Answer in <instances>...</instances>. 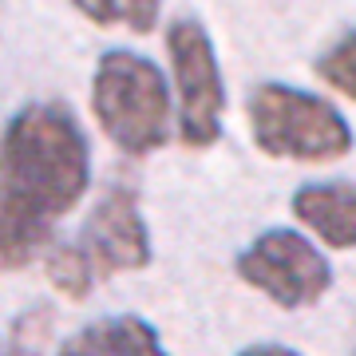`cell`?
I'll return each mask as SVG.
<instances>
[{
	"label": "cell",
	"instance_id": "6da1fadb",
	"mask_svg": "<svg viewBox=\"0 0 356 356\" xmlns=\"http://www.w3.org/2000/svg\"><path fill=\"white\" fill-rule=\"evenodd\" d=\"M91 151L76 115L32 103L0 135V273L32 266L83 198Z\"/></svg>",
	"mask_w": 356,
	"mask_h": 356
},
{
	"label": "cell",
	"instance_id": "7a4b0ae2",
	"mask_svg": "<svg viewBox=\"0 0 356 356\" xmlns=\"http://www.w3.org/2000/svg\"><path fill=\"white\" fill-rule=\"evenodd\" d=\"M147 261H151V234H147V222H143L139 194L119 182L91 210L88 226L76 242L48 257V281L64 297L79 301L99 281L143 269Z\"/></svg>",
	"mask_w": 356,
	"mask_h": 356
},
{
	"label": "cell",
	"instance_id": "3957f363",
	"mask_svg": "<svg viewBox=\"0 0 356 356\" xmlns=\"http://www.w3.org/2000/svg\"><path fill=\"white\" fill-rule=\"evenodd\" d=\"M91 111L119 151L143 159L159 151L170 131L166 76L147 56L123 48L107 51L91 79Z\"/></svg>",
	"mask_w": 356,
	"mask_h": 356
},
{
	"label": "cell",
	"instance_id": "277c9868",
	"mask_svg": "<svg viewBox=\"0 0 356 356\" xmlns=\"http://www.w3.org/2000/svg\"><path fill=\"white\" fill-rule=\"evenodd\" d=\"M250 127H254V143L273 159L332 163L353 151L348 119L321 95L285 83H261L250 95Z\"/></svg>",
	"mask_w": 356,
	"mask_h": 356
},
{
	"label": "cell",
	"instance_id": "5b68a950",
	"mask_svg": "<svg viewBox=\"0 0 356 356\" xmlns=\"http://www.w3.org/2000/svg\"><path fill=\"white\" fill-rule=\"evenodd\" d=\"M166 51L178 88V135L191 151H206L222 135V111H226L214 44L198 20H175L166 28Z\"/></svg>",
	"mask_w": 356,
	"mask_h": 356
},
{
	"label": "cell",
	"instance_id": "8992f818",
	"mask_svg": "<svg viewBox=\"0 0 356 356\" xmlns=\"http://www.w3.org/2000/svg\"><path fill=\"white\" fill-rule=\"evenodd\" d=\"M238 277L281 309H309L332 285V266L297 229H269L234 261Z\"/></svg>",
	"mask_w": 356,
	"mask_h": 356
},
{
	"label": "cell",
	"instance_id": "52a82bcc",
	"mask_svg": "<svg viewBox=\"0 0 356 356\" xmlns=\"http://www.w3.org/2000/svg\"><path fill=\"white\" fill-rule=\"evenodd\" d=\"M293 214L332 250L356 245V182H313L293 194Z\"/></svg>",
	"mask_w": 356,
	"mask_h": 356
},
{
	"label": "cell",
	"instance_id": "ba28073f",
	"mask_svg": "<svg viewBox=\"0 0 356 356\" xmlns=\"http://www.w3.org/2000/svg\"><path fill=\"white\" fill-rule=\"evenodd\" d=\"M56 356H170L159 341L154 325H147L135 313L103 317L88 329H79L72 341L60 344Z\"/></svg>",
	"mask_w": 356,
	"mask_h": 356
},
{
	"label": "cell",
	"instance_id": "9c48e42d",
	"mask_svg": "<svg viewBox=\"0 0 356 356\" xmlns=\"http://www.w3.org/2000/svg\"><path fill=\"white\" fill-rule=\"evenodd\" d=\"M91 24H127L131 32L147 36L159 24V0H72Z\"/></svg>",
	"mask_w": 356,
	"mask_h": 356
},
{
	"label": "cell",
	"instance_id": "30bf717a",
	"mask_svg": "<svg viewBox=\"0 0 356 356\" xmlns=\"http://www.w3.org/2000/svg\"><path fill=\"white\" fill-rule=\"evenodd\" d=\"M48 332H51L48 309H28L24 317H16L13 329L0 337V356H44Z\"/></svg>",
	"mask_w": 356,
	"mask_h": 356
},
{
	"label": "cell",
	"instance_id": "8fae6325",
	"mask_svg": "<svg viewBox=\"0 0 356 356\" xmlns=\"http://www.w3.org/2000/svg\"><path fill=\"white\" fill-rule=\"evenodd\" d=\"M317 76L329 83L332 91H341L356 103V28L348 36H341L325 56L317 60Z\"/></svg>",
	"mask_w": 356,
	"mask_h": 356
},
{
	"label": "cell",
	"instance_id": "7c38bea8",
	"mask_svg": "<svg viewBox=\"0 0 356 356\" xmlns=\"http://www.w3.org/2000/svg\"><path fill=\"white\" fill-rule=\"evenodd\" d=\"M238 356H301V353H293L285 344H250V348H242Z\"/></svg>",
	"mask_w": 356,
	"mask_h": 356
}]
</instances>
